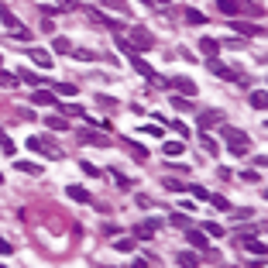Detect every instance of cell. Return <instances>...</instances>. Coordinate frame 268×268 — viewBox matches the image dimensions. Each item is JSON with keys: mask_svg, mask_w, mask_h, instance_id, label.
Listing matches in <instances>:
<instances>
[{"mask_svg": "<svg viewBox=\"0 0 268 268\" xmlns=\"http://www.w3.org/2000/svg\"><path fill=\"white\" fill-rule=\"evenodd\" d=\"M0 24H4V28L17 38V42H31V28H24V21L11 11V7H7V4H0Z\"/></svg>", "mask_w": 268, "mask_h": 268, "instance_id": "6da1fadb", "label": "cell"}, {"mask_svg": "<svg viewBox=\"0 0 268 268\" xmlns=\"http://www.w3.org/2000/svg\"><path fill=\"white\" fill-rule=\"evenodd\" d=\"M155 83H162V86H169V90H175V96H196V83L189 79V76H169V79H158Z\"/></svg>", "mask_w": 268, "mask_h": 268, "instance_id": "7a4b0ae2", "label": "cell"}, {"mask_svg": "<svg viewBox=\"0 0 268 268\" xmlns=\"http://www.w3.org/2000/svg\"><path fill=\"white\" fill-rule=\"evenodd\" d=\"M220 134H223V141H227V148H231L234 155H248L251 141H248V134H244V131H237V128H223Z\"/></svg>", "mask_w": 268, "mask_h": 268, "instance_id": "3957f363", "label": "cell"}, {"mask_svg": "<svg viewBox=\"0 0 268 268\" xmlns=\"http://www.w3.org/2000/svg\"><path fill=\"white\" fill-rule=\"evenodd\" d=\"M28 148L38 152V155H48V158H62V148H58L52 138H38V134H31V138H28Z\"/></svg>", "mask_w": 268, "mask_h": 268, "instance_id": "277c9868", "label": "cell"}, {"mask_svg": "<svg viewBox=\"0 0 268 268\" xmlns=\"http://www.w3.org/2000/svg\"><path fill=\"white\" fill-rule=\"evenodd\" d=\"M210 72L213 76H220V79H231V83H244L241 79V72L231 69V66H223V62H217V58H210Z\"/></svg>", "mask_w": 268, "mask_h": 268, "instance_id": "5b68a950", "label": "cell"}, {"mask_svg": "<svg viewBox=\"0 0 268 268\" xmlns=\"http://www.w3.org/2000/svg\"><path fill=\"white\" fill-rule=\"evenodd\" d=\"M131 45H134V52H145V48H152V45H155L152 31H145V28H134V31H131Z\"/></svg>", "mask_w": 268, "mask_h": 268, "instance_id": "8992f818", "label": "cell"}, {"mask_svg": "<svg viewBox=\"0 0 268 268\" xmlns=\"http://www.w3.org/2000/svg\"><path fill=\"white\" fill-rule=\"evenodd\" d=\"M86 14H90V21H96L100 28H110V31H120V24L114 21V17H107L100 7H86Z\"/></svg>", "mask_w": 268, "mask_h": 268, "instance_id": "52a82bcc", "label": "cell"}, {"mask_svg": "<svg viewBox=\"0 0 268 268\" xmlns=\"http://www.w3.org/2000/svg\"><path fill=\"white\" fill-rule=\"evenodd\" d=\"M79 141L83 145H96V148H110V145H114V141L107 138V134H100V131H83Z\"/></svg>", "mask_w": 268, "mask_h": 268, "instance_id": "ba28073f", "label": "cell"}, {"mask_svg": "<svg viewBox=\"0 0 268 268\" xmlns=\"http://www.w3.org/2000/svg\"><path fill=\"white\" fill-rule=\"evenodd\" d=\"M220 120H223V110H203L199 114V134H207V128L220 124Z\"/></svg>", "mask_w": 268, "mask_h": 268, "instance_id": "9c48e42d", "label": "cell"}, {"mask_svg": "<svg viewBox=\"0 0 268 268\" xmlns=\"http://www.w3.org/2000/svg\"><path fill=\"white\" fill-rule=\"evenodd\" d=\"M17 79H24L31 90H38V86H45V83H48L45 76H38V72H31V69H17Z\"/></svg>", "mask_w": 268, "mask_h": 268, "instance_id": "30bf717a", "label": "cell"}, {"mask_svg": "<svg viewBox=\"0 0 268 268\" xmlns=\"http://www.w3.org/2000/svg\"><path fill=\"white\" fill-rule=\"evenodd\" d=\"M120 145H124V148H128V152L134 155L138 162H148V148H141L138 141H131V138H120Z\"/></svg>", "mask_w": 268, "mask_h": 268, "instance_id": "8fae6325", "label": "cell"}, {"mask_svg": "<svg viewBox=\"0 0 268 268\" xmlns=\"http://www.w3.org/2000/svg\"><path fill=\"white\" fill-rule=\"evenodd\" d=\"M231 28H234V31H241V35H258V38L265 35V28H261V24H248V21H234Z\"/></svg>", "mask_w": 268, "mask_h": 268, "instance_id": "7c38bea8", "label": "cell"}, {"mask_svg": "<svg viewBox=\"0 0 268 268\" xmlns=\"http://www.w3.org/2000/svg\"><path fill=\"white\" fill-rule=\"evenodd\" d=\"M199 52L207 58H217V52H220V42L217 38H199Z\"/></svg>", "mask_w": 268, "mask_h": 268, "instance_id": "4fadbf2b", "label": "cell"}, {"mask_svg": "<svg viewBox=\"0 0 268 268\" xmlns=\"http://www.w3.org/2000/svg\"><path fill=\"white\" fill-rule=\"evenodd\" d=\"M186 241H189L193 248H207V244H210V241H207V234L196 231V227H189V231H186Z\"/></svg>", "mask_w": 268, "mask_h": 268, "instance_id": "5bb4252c", "label": "cell"}, {"mask_svg": "<svg viewBox=\"0 0 268 268\" xmlns=\"http://www.w3.org/2000/svg\"><path fill=\"white\" fill-rule=\"evenodd\" d=\"M31 58H35V66H42V69H52V55H48L45 48H31Z\"/></svg>", "mask_w": 268, "mask_h": 268, "instance_id": "9a60e30c", "label": "cell"}, {"mask_svg": "<svg viewBox=\"0 0 268 268\" xmlns=\"http://www.w3.org/2000/svg\"><path fill=\"white\" fill-rule=\"evenodd\" d=\"M38 107H58V100H55V93H45V90H35V96H31Z\"/></svg>", "mask_w": 268, "mask_h": 268, "instance_id": "2e32d148", "label": "cell"}, {"mask_svg": "<svg viewBox=\"0 0 268 268\" xmlns=\"http://www.w3.org/2000/svg\"><path fill=\"white\" fill-rule=\"evenodd\" d=\"M131 62H134V69H138L141 76H148V79H158V76H155V69H152V66H148V62H145L141 55H131Z\"/></svg>", "mask_w": 268, "mask_h": 268, "instance_id": "e0dca14e", "label": "cell"}, {"mask_svg": "<svg viewBox=\"0 0 268 268\" xmlns=\"http://www.w3.org/2000/svg\"><path fill=\"white\" fill-rule=\"evenodd\" d=\"M175 261H179L182 268H199V258L193 255V251H182V255H175Z\"/></svg>", "mask_w": 268, "mask_h": 268, "instance_id": "ac0fdd59", "label": "cell"}, {"mask_svg": "<svg viewBox=\"0 0 268 268\" xmlns=\"http://www.w3.org/2000/svg\"><path fill=\"white\" fill-rule=\"evenodd\" d=\"M162 152L169 155V158H175V155H182V152H186V145H182V141H165V145H162Z\"/></svg>", "mask_w": 268, "mask_h": 268, "instance_id": "d6986e66", "label": "cell"}, {"mask_svg": "<svg viewBox=\"0 0 268 268\" xmlns=\"http://www.w3.org/2000/svg\"><path fill=\"white\" fill-rule=\"evenodd\" d=\"M66 193H69V199H76V203H90V193L83 186H66Z\"/></svg>", "mask_w": 268, "mask_h": 268, "instance_id": "ffe728a7", "label": "cell"}, {"mask_svg": "<svg viewBox=\"0 0 268 268\" xmlns=\"http://www.w3.org/2000/svg\"><path fill=\"white\" fill-rule=\"evenodd\" d=\"M45 124H48V131H62V134H66V131H69V120H66V117H48V120H45Z\"/></svg>", "mask_w": 268, "mask_h": 268, "instance_id": "44dd1931", "label": "cell"}, {"mask_svg": "<svg viewBox=\"0 0 268 268\" xmlns=\"http://www.w3.org/2000/svg\"><path fill=\"white\" fill-rule=\"evenodd\" d=\"M17 72H7V69H0V86H4V90H14V86H17Z\"/></svg>", "mask_w": 268, "mask_h": 268, "instance_id": "7402d4cb", "label": "cell"}, {"mask_svg": "<svg viewBox=\"0 0 268 268\" xmlns=\"http://www.w3.org/2000/svg\"><path fill=\"white\" fill-rule=\"evenodd\" d=\"M186 21L189 24H207V14L196 11V7H186Z\"/></svg>", "mask_w": 268, "mask_h": 268, "instance_id": "603a6c76", "label": "cell"}, {"mask_svg": "<svg viewBox=\"0 0 268 268\" xmlns=\"http://www.w3.org/2000/svg\"><path fill=\"white\" fill-rule=\"evenodd\" d=\"M265 104H268V93L265 90H255V93H251V107H255V110H265Z\"/></svg>", "mask_w": 268, "mask_h": 268, "instance_id": "cb8c5ba5", "label": "cell"}, {"mask_svg": "<svg viewBox=\"0 0 268 268\" xmlns=\"http://www.w3.org/2000/svg\"><path fill=\"white\" fill-rule=\"evenodd\" d=\"M169 223H172V227H182V231H189V227H193L186 213H172V217H169Z\"/></svg>", "mask_w": 268, "mask_h": 268, "instance_id": "d4e9b609", "label": "cell"}, {"mask_svg": "<svg viewBox=\"0 0 268 268\" xmlns=\"http://www.w3.org/2000/svg\"><path fill=\"white\" fill-rule=\"evenodd\" d=\"M134 234H138V241H152V237H155V227H148V223H138V227H134Z\"/></svg>", "mask_w": 268, "mask_h": 268, "instance_id": "484cf974", "label": "cell"}, {"mask_svg": "<svg viewBox=\"0 0 268 268\" xmlns=\"http://www.w3.org/2000/svg\"><path fill=\"white\" fill-rule=\"evenodd\" d=\"M52 45H55V52H62V55H66V52H72V42L66 35H55V42H52Z\"/></svg>", "mask_w": 268, "mask_h": 268, "instance_id": "4316f807", "label": "cell"}, {"mask_svg": "<svg viewBox=\"0 0 268 268\" xmlns=\"http://www.w3.org/2000/svg\"><path fill=\"white\" fill-rule=\"evenodd\" d=\"M55 93L58 96H76V83H55Z\"/></svg>", "mask_w": 268, "mask_h": 268, "instance_id": "83f0119b", "label": "cell"}, {"mask_svg": "<svg viewBox=\"0 0 268 268\" xmlns=\"http://www.w3.org/2000/svg\"><path fill=\"white\" fill-rule=\"evenodd\" d=\"M244 248L251 251V255H258V258L265 255V244H261V241H255V237H248V241H244Z\"/></svg>", "mask_w": 268, "mask_h": 268, "instance_id": "f1b7e54d", "label": "cell"}, {"mask_svg": "<svg viewBox=\"0 0 268 268\" xmlns=\"http://www.w3.org/2000/svg\"><path fill=\"white\" fill-rule=\"evenodd\" d=\"M96 104H100V107H107L110 114H114L117 107H120V104H117V100H114V96H107V93H100V96H96Z\"/></svg>", "mask_w": 268, "mask_h": 268, "instance_id": "f546056e", "label": "cell"}, {"mask_svg": "<svg viewBox=\"0 0 268 268\" xmlns=\"http://www.w3.org/2000/svg\"><path fill=\"white\" fill-rule=\"evenodd\" d=\"M104 7H110L117 14H128V0H104Z\"/></svg>", "mask_w": 268, "mask_h": 268, "instance_id": "4dcf8cb0", "label": "cell"}, {"mask_svg": "<svg viewBox=\"0 0 268 268\" xmlns=\"http://www.w3.org/2000/svg\"><path fill=\"white\" fill-rule=\"evenodd\" d=\"M17 169L28 172V175H42V165H38V162H17Z\"/></svg>", "mask_w": 268, "mask_h": 268, "instance_id": "1f68e13d", "label": "cell"}, {"mask_svg": "<svg viewBox=\"0 0 268 268\" xmlns=\"http://www.w3.org/2000/svg\"><path fill=\"white\" fill-rule=\"evenodd\" d=\"M72 55L79 58V62H93V58H96V52H90V48H72Z\"/></svg>", "mask_w": 268, "mask_h": 268, "instance_id": "d6a6232c", "label": "cell"}, {"mask_svg": "<svg viewBox=\"0 0 268 268\" xmlns=\"http://www.w3.org/2000/svg\"><path fill=\"white\" fill-rule=\"evenodd\" d=\"M203 234H210V237H220L223 227H220V223H213V220H207V223H203Z\"/></svg>", "mask_w": 268, "mask_h": 268, "instance_id": "836d02e7", "label": "cell"}, {"mask_svg": "<svg viewBox=\"0 0 268 268\" xmlns=\"http://www.w3.org/2000/svg\"><path fill=\"white\" fill-rule=\"evenodd\" d=\"M199 145H203V152L217 155V141H213V138H207V134H199Z\"/></svg>", "mask_w": 268, "mask_h": 268, "instance_id": "e575fe53", "label": "cell"}, {"mask_svg": "<svg viewBox=\"0 0 268 268\" xmlns=\"http://www.w3.org/2000/svg\"><path fill=\"white\" fill-rule=\"evenodd\" d=\"M134 244H138V241H134V237H120V241H117V251H134Z\"/></svg>", "mask_w": 268, "mask_h": 268, "instance_id": "d590c367", "label": "cell"}, {"mask_svg": "<svg viewBox=\"0 0 268 268\" xmlns=\"http://www.w3.org/2000/svg\"><path fill=\"white\" fill-rule=\"evenodd\" d=\"M220 11L223 14H237L241 11V4H237V0H220Z\"/></svg>", "mask_w": 268, "mask_h": 268, "instance_id": "8d00e7d4", "label": "cell"}, {"mask_svg": "<svg viewBox=\"0 0 268 268\" xmlns=\"http://www.w3.org/2000/svg\"><path fill=\"white\" fill-rule=\"evenodd\" d=\"M172 107H175V110H193L189 96H172Z\"/></svg>", "mask_w": 268, "mask_h": 268, "instance_id": "74e56055", "label": "cell"}, {"mask_svg": "<svg viewBox=\"0 0 268 268\" xmlns=\"http://www.w3.org/2000/svg\"><path fill=\"white\" fill-rule=\"evenodd\" d=\"M117 48H120V52H128V55H138V52H134V45H131L128 38H120V35H117Z\"/></svg>", "mask_w": 268, "mask_h": 268, "instance_id": "f35d334b", "label": "cell"}, {"mask_svg": "<svg viewBox=\"0 0 268 268\" xmlns=\"http://www.w3.org/2000/svg\"><path fill=\"white\" fill-rule=\"evenodd\" d=\"M0 148H4L7 155H14V152H17V145H14V138H7V134L0 138Z\"/></svg>", "mask_w": 268, "mask_h": 268, "instance_id": "ab89813d", "label": "cell"}, {"mask_svg": "<svg viewBox=\"0 0 268 268\" xmlns=\"http://www.w3.org/2000/svg\"><path fill=\"white\" fill-rule=\"evenodd\" d=\"M189 189V193H193V196H196V199H210V193H207V189H203V186H186Z\"/></svg>", "mask_w": 268, "mask_h": 268, "instance_id": "60d3db41", "label": "cell"}, {"mask_svg": "<svg viewBox=\"0 0 268 268\" xmlns=\"http://www.w3.org/2000/svg\"><path fill=\"white\" fill-rule=\"evenodd\" d=\"M210 203L217 207V210H227V196H210Z\"/></svg>", "mask_w": 268, "mask_h": 268, "instance_id": "b9f144b4", "label": "cell"}, {"mask_svg": "<svg viewBox=\"0 0 268 268\" xmlns=\"http://www.w3.org/2000/svg\"><path fill=\"white\" fill-rule=\"evenodd\" d=\"M11 251H14V244L7 241V237H0V255H11Z\"/></svg>", "mask_w": 268, "mask_h": 268, "instance_id": "7bdbcfd3", "label": "cell"}, {"mask_svg": "<svg viewBox=\"0 0 268 268\" xmlns=\"http://www.w3.org/2000/svg\"><path fill=\"white\" fill-rule=\"evenodd\" d=\"M138 134H155V138H162V128H155V124H152V128H141Z\"/></svg>", "mask_w": 268, "mask_h": 268, "instance_id": "ee69618b", "label": "cell"}, {"mask_svg": "<svg viewBox=\"0 0 268 268\" xmlns=\"http://www.w3.org/2000/svg\"><path fill=\"white\" fill-rule=\"evenodd\" d=\"M165 189H172V193H182V189H186V186H179L175 179H165Z\"/></svg>", "mask_w": 268, "mask_h": 268, "instance_id": "f6af8a7d", "label": "cell"}, {"mask_svg": "<svg viewBox=\"0 0 268 268\" xmlns=\"http://www.w3.org/2000/svg\"><path fill=\"white\" fill-rule=\"evenodd\" d=\"M58 11H76V0H58Z\"/></svg>", "mask_w": 268, "mask_h": 268, "instance_id": "bcb514c9", "label": "cell"}, {"mask_svg": "<svg viewBox=\"0 0 268 268\" xmlns=\"http://www.w3.org/2000/svg\"><path fill=\"white\" fill-rule=\"evenodd\" d=\"M83 172H86V175H100V169H96V165H90V162H83Z\"/></svg>", "mask_w": 268, "mask_h": 268, "instance_id": "7dc6e473", "label": "cell"}, {"mask_svg": "<svg viewBox=\"0 0 268 268\" xmlns=\"http://www.w3.org/2000/svg\"><path fill=\"white\" fill-rule=\"evenodd\" d=\"M152 4H162V7H165V4H172V0H152Z\"/></svg>", "mask_w": 268, "mask_h": 268, "instance_id": "c3c4849f", "label": "cell"}, {"mask_svg": "<svg viewBox=\"0 0 268 268\" xmlns=\"http://www.w3.org/2000/svg\"><path fill=\"white\" fill-rule=\"evenodd\" d=\"M0 69H4V55H0Z\"/></svg>", "mask_w": 268, "mask_h": 268, "instance_id": "681fc988", "label": "cell"}, {"mask_svg": "<svg viewBox=\"0 0 268 268\" xmlns=\"http://www.w3.org/2000/svg\"><path fill=\"white\" fill-rule=\"evenodd\" d=\"M0 182H4V175H0Z\"/></svg>", "mask_w": 268, "mask_h": 268, "instance_id": "f907efd6", "label": "cell"}, {"mask_svg": "<svg viewBox=\"0 0 268 268\" xmlns=\"http://www.w3.org/2000/svg\"><path fill=\"white\" fill-rule=\"evenodd\" d=\"M0 268H7V265H0Z\"/></svg>", "mask_w": 268, "mask_h": 268, "instance_id": "816d5d0a", "label": "cell"}]
</instances>
